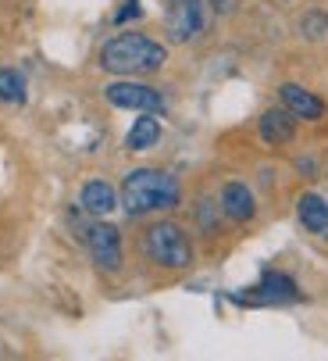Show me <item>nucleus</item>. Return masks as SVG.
<instances>
[{
    "mask_svg": "<svg viewBox=\"0 0 328 361\" xmlns=\"http://www.w3.org/2000/svg\"><path fill=\"white\" fill-rule=\"evenodd\" d=\"M179 183L175 176L160 172V169H136L125 176L122 183V208L139 219V215H153V212H172L179 208Z\"/></svg>",
    "mask_w": 328,
    "mask_h": 361,
    "instance_id": "nucleus-2",
    "label": "nucleus"
},
{
    "mask_svg": "<svg viewBox=\"0 0 328 361\" xmlns=\"http://www.w3.org/2000/svg\"><path fill=\"white\" fill-rule=\"evenodd\" d=\"M300 32H303V39H310V43L324 39V36H328V15H324V11H307L303 22H300Z\"/></svg>",
    "mask_w": 328,
    "mask_h": 361,
    "instance_id": "nucleus-15",
    "label": "nucleus"
},
{
    "mask_svg": "<svg viewBox=\"0 0 328 361\" xmlns=\"http://www.w3.org/2000/svg\"><path fill=\"white\" fill-rule=\"evenodd\" d=\"M296 219H300V226H303L307 233L324 236V233H328V200L317 197V193H303V197L296 200Z\"/></svg>",
    "mask_w": 328,
    "mask_h": 361,
    "instance_id": "nucleus-11",
    "label": "nucleus"
},
{
    "mask_svg": "<svg viewBox=\"0 0 328 361\" xmlns=\"http://www.w3.org/2000/svg\"><path fill=\"white\" fill-rule=\"evenodd\" d=\"M196 222L207 226V233L214 229V212H207V200H200V208H196Z\"/></svg>",
    "mask_w": 328,
    "mask_h": 361,
    "instance_id": "nucleus-16",
    "label": "nucleus"
},
{
    "mask_svg": "<svg viewBox=\"0 0 328 361\" xmlns=\"http://www.w3.org/2000/svg\"><path fill=\"white\" fill-rule=\"evenodd\" d=\"M164 25L172 43H193L207 25V0H168Z\"/></svg>",
    "mask_w": 328,
    "mask_h": 361,
    "instance_id": "nucleus-4",
    "label": "nucleus"
},
{
    "mask_svg": "<svg viewBox=\"0 0 328 361\" xmlns=\"http://www.w3.org/2000/svg\"><path fill=\"white\" fill-rule=\"evenodd\" d=\"M143 250L153 265L172 269V272H182L193 265V243L175 222H153L143 233Z\"/></svg>",
    "mask_w": 328,
    "mask_h": 361,
    "instance_id": "nucleus-3",
    "label": "nucleus"
},
{
    "mask_svg": "<svg viewBox=\"0 0 328 361\" xmlns=\"http://www.w3.org/2000/svg\"><path fill=\"white\" fill-rule=\"evenodd\" d=\"M257 133H260V140L267 147H282V143H289L296 136V115L286 111V108H271V111L260 115Z\"/></svg>",
    "mask_w": 328,
    "mask_h": 361,
    "instance_id": "nucleus-9",
    "label": "nucleus"
},
{
    "mask_svg": "<svg viewBox=\"0 0 328 361\" xmlns=\"http://www.w3.org/2000/svg\"><path fill=\"white\" fill-rule=\"evenodd\" d=\"M279 100H282L286 111H293V115L303 118V122L324 118V100H317L310 90H303V86H296V82H282V86H279Z\"/></svg>",
    "mask_w": 328,
    "mask_h": 361,
    "instance_id": "nucleus-7",
    "label": "nucleus"
},
{
    "mask_svg": "<svg viewBox=\"0 0 328 361\" xmlns=\"http://www.w3.org/2000/svg\"><path fill=\"white\" fill-rule=\"evenodd\" d=\"M103 97L111 108H122V111H150V115H160L164 111V97L143 82H129V79H118L111 86H103Z\"/></svg>",
    "mask_w": 328,
    "mask_h": 361,
    "instance_id": "nucleus-5",
    "label": "nucleus"
},
{
    "mask_svg": "<svg viewBox=\"0 0 328 361\" xmlns=\"http://www.w3.org/2000/svg\"><path fill=\"white\" fill-rule=\"evenodd\" d=\"M0 100L4 104H25V79L15 68H0Z\"/></svg>",
    "mask_w": 328,
    "mask_h": 361,
    "instance_id": "nucleus-14",
    "label": "nucleus"
},
{
    "mask_svg": "<svg viewBox=\"0 0 328 361\" xmlns=\"http://www.w3.org/2000/svg\"><path fill=\"white\" fill-rule=\"evenodd\" d=\"M86 247L93 254V262L100 272H118L122 269V236L115 226L107 222H93L86 229Z\"/></svg>",
    "mask_w": 328,
    "mask_h": 361,
    "instance_id": "nucleus-6",
    "label": "nucleus"
},
{
    "mask_svg": "<svg viewBox=\"0 0 328 361\" xmlns=\"http://www.w3.org/2000/svg\"><path fill=\"white\" fill-rule=\"evenodd\" d=\"M296 297V283L282 272H264V279L253 286V297H236L243 304H282Z\"/></svg>",
    "mask_w": 328,
    "mask_h": 361,
    "instance_id": "nucleus-8",
    "label": "nucleus"
},
{
    "mask_svg": "<svg viewBox=\"0 0 328 361\" xmlns=\"http://www.w3.org/2000/svg\"><path fill=\"white\" fill-rule=\"evenodd\" d=\"M168 61V50L143 32H122L100 47V68L111 75H150Z\"/></svg>",
    "mask_w": 328,
    "mask_h": 361,
    "instance_id": "nucleus-1",
    "label": "nucleus"
},
{
    "mask_svg": "<svg viewBox=\"0 0 328 361\" xmlns=\"http://www.w3.org/2000/svg\"><path fill=\"white\" fill-rule=\"evenodd\" d=\"M222 212H225L232 222H250L253 212H257L250 186H243V183H225V186H222Z\"/></svg>",
    "mask_w": 328,
    "mask_h": 361,
    "instance_id": "nucleus-10",
    "label": "nucleus"
},
{
    "mask_svg": "<svg viewBox=\"0 0 328 361\" xmlns=\"http://www.w3.org/2000/svg\"><path fill=\"white\" fill-rule=\"evenodd\" d=\"M214 4H217V11H225V0H214Z\"/></svg>",
    "mask_w": 328,
    "mask_h": 361,
    "instance_id": "nucleus-17",
    "label": "nucleus"
},
{
    "mask_svg": "<svg viewBox=\"0 0 328 361\" xmlns=\"http://www.w3.org/2000/svg\"><path fill=\"white\" fill-rule=\"evenodd\" d=\"M157 140H160V122H157V115L143 111V118L132 122V129H129V136H125V147L139 154V150H150Z\"/></svg>",
    "mask_w": 328,
    "mask_h": 361,
    "instance_id": "nucleus-13",
    "label": "nucleus"
},
{
    "mask_svg": "<svg viewBox=\"0 0 328 361\" xmlns=\"http://www.w3.org/2000/svg\"><path fill=\"white\" fill-rule=\"evenodd\" d=\"M79 204H82L86 215H111L118 208V197L103 179H89L82 186V193H79Z\"/></svg>",
    "mask_w": 328,
    "mask_h": 361,
    "instance_id": "nucleus-12",
    "label": "nucleus"
}]
</instances>
